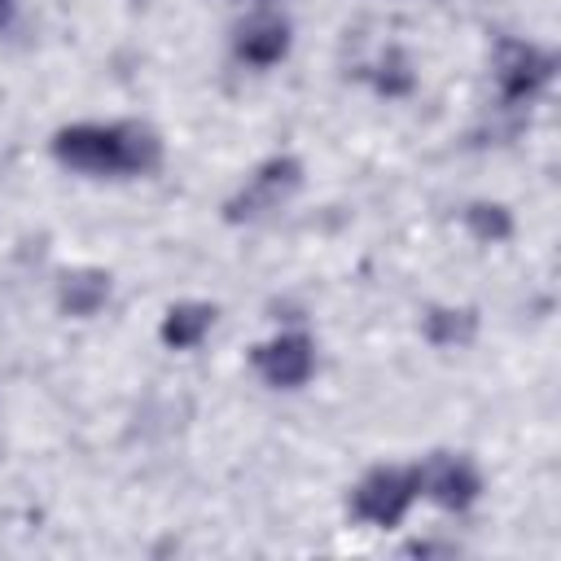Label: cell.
Returning <instances> with one entry per match:
<instances>
[{"instance_id": "obj_1", "label": "cell", "mask_w": 561, "mask_h": 561, "mask_svg": "<svg viewBox=\"0 0 561 561\" xmlns=\"http://www.w3.org/2000/svg\"><path fill=\"white\" fill-rule=\"evenodd\" d=\"M53 153L61 167L83 171V175H136L158 167V136L145 127H96V123H75L61 127L53 140Z\"/></svg>"}, {"instance_id": "obj_2", "label": "cell", "mask_w": 561, "mask_h": 561, "mask_svg": "<svg viewBox=\"0 0 561 561\" xmlns=\"http://www.w3.org/2000/svg\"><path fill=\"white\" fill-rule=\"evenodd\" d=\"M416 491H421L416 486V469H373L355 486L351 508H355V517H364L373 526H394L412 508Z\"/></svg>"}, {"instance_id": "obj_3", "label": "cell", "mask_w": 561, "mask_h": 561, "mask_svg": "<svg viewBox=\"0 0 561 561\" xmlns=\"http://www.w3.org/2000/svg\"><path fill=\"white\" fill-rule=\"evenodd\" d=\"M416 486H421L430 500H438L443 508H469V504L478 500V491H482L478 469H473L465 456H447V451L430 456V460L416 469Z\"/></svg>"}, {"instance_id": "obj_4", "label": "cell", "mask_w": 561, "mask_h": 561, "mask_svg": "<svg viewBox=\"0 0 561 561\" xmlns=\"http://www.w3.org/2000/svg\"><path fill=\"white\" fill-rule=\"evenodd\" d=\"M298 180H302V167L294 158H272V162H263L250 175V184L241 188V197L228 202V215L232 219H254V215L280 206V197H289L298 188Z\"/></svg>"}, {"instance_id": "obj_5", "label": "cell", "mask_w": 561, "mask_h": 561, "mask_svg": "<svg viewBox=\"0 0 561 561\" xmlns=\"http://www.w3.org/2000/svg\"><path fill=\"white\" fill-rule=\"evenodd\" d=\"M254 368L267 386H280V390H294L311 377L316 368V355H311V342L302 333H280L272 342H263L254 351Z\"/></svg>"}, {"instance_id": "obj_6", "label": "cell", "mask_w": 561, "mask_h": 561, "mask_svg": "<svg viewBox=\"0 0 561 561\" xmlns=\"http://www.w3.org/2000/svg\"><path fill=\"white\" fill-rule=\"evenodd\" d=\"M552 75V61L535 48V44H522V39H508L495 57V79H500V92L508 101H526L543 79Z\"/></svg>"}, {"instance_id": "obj_7", "label": "cell", "mask_w": 561, "mask_h": 561, "mask_svg": "<svg viewBox=\"0 0 561 561\" xmlns=\"http://www.w3.org/2000/svg\"><path fill=\"white\" fill-rule=\"evenodd\" d=\"M105 298H110V276H105V272H96V267H79V272H66V276H61L57 302H61L66 316L88 320V316H96V311L105 307Z\"/></svg>"}, {"instance_id": "obj_8", "label": "cell", "mask_w": 561, "mask_h": 561, "mask_svg": "<svg viewBox=\"0 0 561 561\" xmlns=\"http://www.w3.org/2000/svg\"><path fill=\"white\" fill-rule=\"evenodd\" d=\"M285 53H289V26L276 18H259L237 35V57L250 66H276Z\"/></svg>"}, {"instance_id": "obj_9", "label": "cell", "mask_w": 561, "mask_h": 561, "mask_svg": "<svg viewBox=\"0 0 561 561\" xmlns=\"http://www.w3.org/2000/svg\"><path fill=\"white\" fill-rule=\"evenodd\" d=\"M210 324H215V307L210 302H180L162 320V342L175 346V351H188L210 333Z\"/></svg>"}, {"instance_id": "obj_10", "label": "cell", "mask_w": 561, "mask_h": 561, "mask_svg": "<svg viewBox=\"0 0 561 561\" xmlns=\"http://www.w3.org/2000/svg\"><path fill=\"white\" fill-rule=\"evenodd\" d=\"M473 329H478V316L473 311H456V307H434L430 316H425V337L434 342V346H465L469 337H473Z\"/></svg>"}, {"instance_id": "obj_11", "label": "cell", "mask_w": 561, "mask_h": 561, "mask_svg": "<svg viewBox=\"0 0 561 561\" xmlns=\"http://www.w3.org/2000/svg\"><path fill=\"white\" fill-rule=\"evenodd\" d=\"M465 224H469V232H473L478 241H504V237L513 232L508 210L495 206V202H473V206L465 210Z\"/></svg>"}, {"instance_id": "obj_12", "label": "cell", "mask_w": 561, "mask_h": 561, "mask_svg": "<svg viewBox=\"0 0 561 561\" xmlns=\"http://www.w3.org/2000/svg\"><path fill=\"white\" fill-rule=\"evenodd\" d=\"M377 88H381L386 96H399V92H408V88H412V75H408V66H403V57H390V66H381Z\"/></svg>"}, {"instance_id": "obj_13", "label": "cell", "mask_w": 561, "mask_h": 561, "mask_svg": "<svg viewBox=\"0 0 561 561\" xmlns=\"http://www.w3.org/2000/svg\"><path fill=\"white\" fill-rule=\"evenodd\" d=\"M9 13H13V0H0V22H9Z\"/></svg>"}]
</instances>
